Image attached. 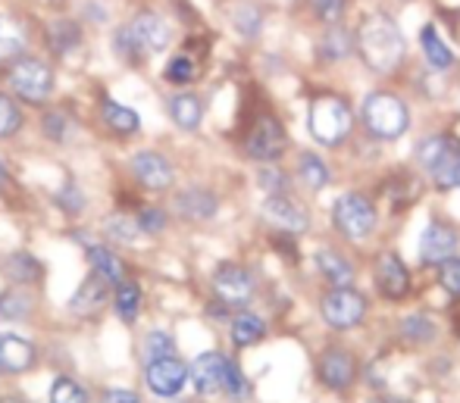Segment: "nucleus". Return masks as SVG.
<instances>
[{
  "instance_id": "de8ad7c7",
  "label": "nucleus",
  "mask_w": 460,
  "mask_h": 403,
  "mask_svg": "<svg viewBox=\"0 0 460 403\" xmlns=\"http://www.w3.org/2000/svg\"><path fill=\"white\" fill-rule=\"evenodd\" d=\"M138 229L145 232V235H157V232L166 229V213L160 210V206H145L138 216Z\"/></svg>"
},
{
  "instance_id": "603ef678",
  "label": "nucleus",
  "mask_w": 460,
  "mask_h": 403,
  "mask_svg": "<svg viewBox=\"0 0 460 403\" xmlns=\"http://www.w3.org/2000/svg\"><path fill=\"white\" fill-rule=\"evenodd\" d=\"M369 403H411V400H404V398H376Z\"/></svg>"
},
{
  "instance_id": "5fc2aeb1",
  "label": "nucleus",
  "mask_w": 460,
  "mask_h": 403,
  "mask_svg": "<svg viewBox=\"0 0 460 403\" xmlns=\"http://www.w3.org/2000/svg\"><path fill=\"white\" fill-rule=\"evenodd\" d=\"M0 403H25V400H19V398H0Z\"/></svg>"
},
{
  "instance_id": "4be33fe9",
  "label": "nucleus",
  "mask_w": 460,
  "mask_h": 403,
  "mask_svg": "<svg viewBox=\"0 0 460 403\" xmlns=\"http://www.w3.org/2000/svg\"><path fill=\"white\" fill-rule=\"evenodd\" d=\"M320 60H326V63H339V60H345L348 54L354 50V35L348 29H341L339 22L335 25H329L326 31H323V38H320Z\"/></svg>"
},
{
  "instance_id": "6ab92c4d",
  "label": "nucleus",
  "mask_w": 460,
  "mask_h": 403,
  "mask_svg": "<svg viewBox=\"0 0 460 403\" xmlns=\"http://www.w3.org/2000/svg\"><path fill=\"white\" fill-rule=\"evenodd\" d=\"M35 366V347L19 335H0V372L19 375Z\"/></svg>"
},
{
  "instance_id": "a19ab883",
  "label": "nucleus",
  "mask_w": 460,
  "mask_h": 403,
  "mask_svg": "<svg viewBox=\"0 0 460 403\" xmlns=\"http://www.w3.org/2000/svg\"><path fill=\"white\" fill-rule=\"evenodd\" d=\"M232 22H235V29L242 31L244 38H257L263 29V13L257 10V6H238Z\"/></svg>"
},
{
  "instance_id": "ea45409f",
  "label": "nucleus",
  "mask_w": 460,
  "mask_h": 403,
  "mask_svg": "<svg viewBox=\"0 0 460 403\" xmlns=\"http://www.w3.org/2000/svg\"><path fill=\"white\" fill-rule=\"evenodd\" d=\"M172 350H176V344H172V337L166 335V331H151V335L145 337V344H141V356H145V363L160 360V356H170Z\"/></svg>"
},
{
  "instance_id": "8fccbe9b",
  "label": "nucleus",
  "mask_w": 460,
  "mask_h": 403,
  "mask_svg": "<svg viewBox=\"0 0 460 403\" xmlns=\"http://www.w3.org/2000/svg\"><path fill=\"white\" fill-rule=\"evenodd\" d=\"M261 181H263V188H267L270 194H288V179H285V172H279V169H261Z\"/></svg>"
},
{
  "instance_id": "f03ea898",
  "label": "nucleus",
  "mask_w": 460,
  "mask_h": 403,
  "mask_svg": "<svg viewBox=\"0 0 460 403\" xmlns=\"http://www.w3.org/2000/svg\"><path fill=\"white\" fill-rule=\"evenodd\" d=\"M354 126V113L341 97L335 94H323L310 103L307 113V132L314 135L316 145L323 147H339L345 145V138L351 135Z\"/></svg>"
},
{
  "instance_id": "ddd939ff",
  "label": "nucleus",
  "mask_w": 460,
  "mask_h": 403,
  "mask_svg": "<svg viewBox=\"0 0 460 403\" xmlns=\"http://www.w3.org/2000/svg\"><path fill=\"white\" fill-rule=\"evenodd\" d=\"M128 29H132L135 41L141 44V50H145V54H160V50H166V48H170V41H172L170 22H166L160 13H151V10L138 13V16L128 22Z\"/></svg>"
},
{
  "instance_id": "4c0bfd02",
  "label": "nucleus",
  "mask_w": 460,
  "mask_h": 403,
  "mask_svg": "<svg viewBox=\"0 0 460 403\" xmlns=\"http://www.w3.org/2000/svg\"><path fill=\"white\" fill-rule=\"evenodd\" d=\"M113 48L126 63H141L147 57L145 50H141V44L135 41V35H132V29H128V25H122V29L113 35Z\"/></svg>"
},
{
  "instance_id": "7c9ffc66",
  "label": "nucleus",
  "mask_w": 460,
  "mask_h": 403,
  "mask_svg": "<svg viewBox=\"0 0 460 403\" xmlns=\"http://www.w3.org/2000/svg\"><path fill=\"white\" fill-rule=\"evenodd\" d=\"M6 276L13 282H38L41 278V263H38L31 253H13L6 259Z\"/></svg>"
},
{
  "instance_id": "37998d69",
  "label": "nucleus",
  "mask_w": 460,
  "mask_h": 403,
  "mask_svg": "<svg viewBox=\"0 0 460 403\" xmlns=\"http://www.w3.org/2000/svg\"><path fill=\"white\" fill-rule=\"evenodd\" d=\"M107 232H110V238H116V241L132 244L141 229H138V219H132V216H110Z\"/></svg>"
},
{
  "instance_id": "7ed1b4c3",
  "label": "nucleus",
  "mask_w": 460,
  "mask_h": 403,
  "mask_svg": "<svg viewBox=\"0 0 460 403\" xmlns=\"http://www.w3.org/2000/svg\"><path fill=\"white\" fill-rule=\"evenodd\" d=\"M360 116H364L367 132L379 141H394L411 128L407 103L401 97L388 94V91H373L360 107Z\"/></svg>"
},
{
  "instance_id": "c9c22d12",
  "label": "nucleus",
  "mask_w": 460,
  "mask_h": 403,
  "mask_svg": "<svg viewBox=\"0 0 460 403\" xmlns=\"http://www.w3.org/2000/svg\"><path fill=\"white\" fill-rule=\"evenodd\" d=\"M22 128V113H19L16 101L0 91V138H13Z\"/></svg>"
},
{
  "instance_id": "864d4df0",
  "label": "nucleus",
  "mask_w": 460,
  "mask_h": 403,
  "mask_svg": "<svg viewBox=\"0 0 460 403\" xmlns=\"http://www.w3.org/2000/svg\"><path fill=\"white\" fill-rule=\"evenodd\" d=\"M6 181H10V175H6V169H4V162H0V188L6 185Z\"/></svg>"
},
{
  "instance_id": "f3484780",
  "label": "nucleus",
  "mask_w": 460,
  "mask_h": 403,
  "mask_svg": "<svg viewBox=\"0 0 460 403\" xmlns=\"http://www.w3.org/2000/svg\"><path fill=\"white\" fill-rule=\"evenodd\" d=\"M176 210L188 223H207V219L217 216L219 200L207 188H185V191L176 194Z\"/></svg>"
},
{
  "instance_id": "2f4dec72",
  "label": "nucleus",
  "mask_w": 460,
  "mask_h": 403,
  "mask_svg": "<svg viewBox=\"0 0 460 403\" xmlns=\"http://www.w3.org/2000/svg\"><path fill=\"white\" fill-rule=\"evenodd\" d=\"M297 169H301V181L310 188V191H323V188L329 185V169L316 153H304Z\"/></svg>"
},
{
  "instance_id": "20e7f679",
  "label": "nucleus",
  "mask_w": 460,
  "mask_h": 403,
  "mask_svg": "<svg viewBox=\"0 0 460 403\" xmlns=\"http://www.w3.org/2000/svg\"><path fill=\"white\" fill-rule=\"evenodd\" d=\"M6 84L25 103H44L54 91V69L38 57L22 54L6 66Z\"/></svg>"
},
{
  "instance_id": "c85d7f7f",
  "label": "nucleus",
  "mask_w": 460,
  "mask_h": 403,
  "mask_svg": "<svg viewBox=\"0 0 460 403\" xmlns=\"http://www.w3.org/2000/svg\"><path fill=\"white\" fill-rule=\"evenodd\" d=\"M263 335H267V322L254 313H238L232 322V341L238 347H254L257 341H263Z\"/></svg>"
},
{
  "instance_id": "5701e85b",
  "label": "nucleus",
  "mask_w": 460,
  "mask_h": 403,
  "mask_svg": "<svg viewBox=\"0 0 460 403\" xmlns=\"http://www.w3.org/2000/svg\"><path fill=\"white\" fill-rule=\"evenodd\" d=\"M48 44L57 57L73 54V50L82 44L79 22H73V19H54V22L48 25Z\"/></svg>"
},
{
  "instance_id": "58836bf2",
  "label": "nucleus",
  "mask_w": 460,
  "mask_h": 403,
  "mask_svg": "<svg viewBox=\"0 0 460 403\" xmlns=\"http://www.w3.org/2000/svg\"><path fill=\"white\" fill-rule=\"evenodd\" d=\"M448 145H451L448 135H432V138H426L423 145L417 147V160H420V166H423V169H432L438 160H442V153L448 151Z\"/></svg>"
},
{
  "instance_id": "09e8293b",
  "label": "nucleus",
  "mask_w": 460,
  "mask_h": 403,
  "mask_svg": "<svg viewBox=\"0 0 460 403\" xmlns=\"http://www.w3.org/2000/svg\"><path fill=\"white\" fill-rule=\"evenodd\" d=\"M69 122H66V113H48V119H44V132H48L50 141H66V132H69Z\"/></svg>"
},
{
  "instance_id": "6e6552de",
  "label": "nucleus",
  "mask_w": 460,
  "mask_h": 403,
  "mask_svg": "<svg viewBox=\"0 0 460 403\" xmlns=\"http://www.w3.org/2000/svg\"><path fill=\"white\" fill-rule=\"evenodd\" d=\"M145 381L157 398H176L188 381V366L176 354L160 356V360H151L145 366Z\"/></svg>"
},
{
  "instance_id": "4468645a",
  "label": "nucleus",
  "mask_w": 460,
  "mask_h": 403,
  "mask_svg": "<svg viewBox=\"0 0 460 403\" xmlns=\"http://www.w3.org/2000/svg\"><path fill=\"white\" fill-rule=\"evenodd\" d=\"M457 244H460V238L451 225L429 223L423 238H420V259H423L426 266H442L445 259H451L457 253Z\"/></svg>"
},
{
  "instance_id": "f257e3e1",
  "label": "nucleus",
  "mask_w": 460,
  "mask_h": 403,
  "mask_svg": "<svg viewBox=\"0 0 460 403\" xmlns=\"http://www.w3.org/2000/svg\"><path fill=\"white\" fill-rule=\"evenodd\" d=\"M354 50L360 54L364 66L376 75H392L404 63L407 44L401 35L398 22L385 13H369L364 22L358 25L354 35Z\"/></svg>"
},
{
  "instance_id": "a211bd4d",
  "label": "nucleus",
  "mask_w": 460,
  "mask_h": 403,
  "mask_svg": "<svg viewBox=\"0 0 460 403\" xmlns=\"http://www.w3.org/2000/svg\"><path fill=\"white\" fill-rule=\"evenodd\" d=\"M110 285H113V282H107L101 272L92 269V276L79 285V291H75L73 301H69V310H73V313H79V316H94L97 310H103V303H107Z\"/></svg>"
},
{
  "instance_id": "9d476101",
  "label": "nucleus",
  "mask_w": 460,
  "mask_h": 403,
  "mask_svg": "<svg viewBox=\"0 0 460 403\" xmlns=\"http://www.w3.org/2000/svg\"><path fill=\"white\" fill-rule=\"evenodd\" d=\"M316 372H320V381L326 388H332V391H345V388H351L354 379H358V360H354L351 350L329 347L326 354L320 356Z\"/></svg>"
},
{
  "instance_id": "f704fd0d",
  "label": "nucleus",
  "mask_w": 460,
  "mask_h": 403,
  "mask_svg": "<svg viewBox=\"0 0 460 403\" xmlns=\"http://www.w3.org/2000/svg\"><path fill=\"white\" fill-rule=\"evenodd\" d=\"M401 335H404V341H411V344H429L432 337H436V325L426 320V316L413 313L401 322Z\"/></svg>"
},
{
  "instance_id": "bb28decb",
  "label": "nucleus",
  "mask_w": 460,
  "mask_h": 403,
  "mask_svg": "<svg viewBox=\"0 0 460 403\" xmlns=\"http://www.w3.org/2000/svg\"><path fill=\"white\" fill-rule=\"evenodd\" d=\"M25 54V31L16 19L0 16V63H13Z\"/></svg>"
},
{
  "instance_id": "79ce46f5",
  "label": "nucleus",
  "mask_w": 460,
  "mask_h": 403,
  "mask_svg": "<svg viewBox=\"0 0 460 403\" xmlns=\"http://www.w3.org/2000/svg\"><path fill=\"white\" fill-rule=\"evenodd\" d=\"M307 4H310V10H314V16L320 19V22L335 25V22H341V16H345L348 0H307Z\"/></svg>"
},
{
  "instance_id": "72a5a7b5",
  "label": "nucleus",
  "mask_w": 460,
  "mask_h": 403,
  "mask_svg": "<svg viewBox=\"0 0 460 403\" xmlns=\"http://www.w3.org/2000/svg\"><path fill=\"white\" fill-rule=\"evenodd\" d=\"M29 310H31V297L22 294V291H4L0 294V320L19 322L29 316Z\"/></svg>"
},
{
  "instance_id": "dca6fc26",
  "label": "nucleus",
  "mask_w": 460,
  "mask_h": 403,
  "mask_svg": "<svg viewBox=\"0 0 460 403\" xmlns=\"http://www.w3.org/2000/svg\"><path fill=\"white\" fill-rule=\"evenodd\" d=\"M226 369H229V360L217 350L210 354H200L191 366V381L198 388V394H219L226 385Z\"/></svg>"
},
{
  "instance_id": "a878e982",
  "label": "nucleus",
  "mask_w": 460,
  "mask_h": 403,
  "mask_svg": "<svg viewBox=\"0 0 460 403\" xmlns=\"http://www.w3.org/2000/svg\"><path fill=\"white\" fill-rule=\"evenodd\" d=\"M429 172H432V179H436V185L442 188V191L460 188V145H457V141H451L448 151L442 153V160H438Z\"/></svg>"
},
{
  "instance_id": "423d86ee",
  "label": "nucleus",
  "mask_w": 460,
  "mask_h": 403,
  "mask_svg": "<svg viewBox=\"0 0 460 403\" xmlns=\"http://www.w3.org/2000/svg\"><path fill=\"white\" fill-rule=\"evenodd\" d=\"M288 147V138H285V128L276 116L263 113L254 119L251 132L244 135V153H248L254 162H276Z\"/></svg>"
},
{
  "instance_id": "473e14b6",
  "label": "nucleus",
  "mask_w": 460,
  "mask_h": 403,
  "mask_svg": "<svg viewBox=\"0 0 460 403\" xmlns=\"http://www.w3.org/2000/svg\"><path fill=\"white\" fill-rule=\"evenodd\" d=\"M48 403H88V391L75 379L60 375V379H54V385H50Z\"/></svg>"
},
{
  "instance_id": "49530a36",
  "label": "nucleus",
  "mask_w": 460,
  "mask_h": 403,
  "mask_svg": "<svg viewBox=\"0 0 460 403\" xmlns=\"http://www.w3.org/2000/svg\"><path fill=\"white\" fill-rule=\"evenodd\" d=\"M54 200L63 206V210L69 213V216H79V213L85 210V197H82V191L73 185V181H69V185H63L60 191H57V197H54Z\"/></svg>"
},
{
  "instance_id": "aec40b11",
  "label": "nucleus",
  "mask_w": 460,
  "mask_h": 403,
  "mask_svg": "<svg viewBox=\"0 0 460 403\" xmlns=\"http://www.w3.org/2000/svg\"><path fill=\"white\" fill-rule=\"evenodd\" d=\"M420 48H423L426 63H429L436 73H448V69L455 66V54H451V48L442 41L436 25H423V31H420Z\"/></svg>"
},
{
  "instance_id": "c03bdc74",
  "label": "nucleus",
  "mask_w": 460,
  "mask_h": 403,
  "mask_svg": "<svg viewBox=\"0 0 460 403\" xmlns=\"http://www.w3.org/2000/svg\"><path fill=\"white\" fill-rule=\"evenodd\" d=\"M223 391L229 394L232 400H244L251 394L248 379H244L242 369H238L235 363H229V369H226V385H223Z\"/></svg>"
},
{
  "instance_id": "0eeeda50",
  "label": "nucleus",
  "mask_w": 460,
  "mask_h": 403,
  "mask_svg": "<svg viewBox=\"0 0 460 403\" xmlns=\"http://www.w3.org/2000/svg\"><path fill=\"white\" fill-rule=\"evenodd\" d=\"M320 310L332 329H354L367 316V297L354 288H332L323 294Z\"/></svg>"
},
{
  "instance_id": "b1692460",
  "label": "nucleus",
  "mask_w": 460,
  "mask_h": 403,
  "mask_svg": "<svg viewBox=\"0 0 460 403\" xmlns=\"http://www.w3.org/2000/svg\"><path fill=\"white\" fill-rule=\"evenodd\" d=\"M316 266L326 276V282H332L335 288H348L354 282V266L339 250H320L316 253Z\"/></svg>"
},
{
  "instance_id": "3c124183",
  "label": "nucleus",
  "mask_w": 460,
  "mask_h": 403,
  "mask_svg": "<svg viewBox=\"0 0 460 403\" xmlns=\"http://www.w3.org/2000/svg\"><path fill=\"white\" fill-rule=\"evenodd\" d=\"M101 403H141V398L135 391H122V388H113V391L103 394Z\"/></svg>"
},
{
  "instance_id": "c756f323",
  "label": "nucleus",
  "mask_w": 460,
  "mask_h": 403,
  "mask_svg": "<svg viewBox=\"0 0 460 403\" xmlns=\"http://www.w3.org/2000/svg\"><path fill=\"white\" fill-rule=\"evenodd\" d=\"M116 313H119V320L122 322H128L132 325L135 320H138V313H141V288L135 282H119L116 285Z\"/></svg>"
},
{
  "instance_id": "393cba45",
  "label": "nucleus",
  "mask_w": 460,
  "mask_h": 403,
  "mask_svg": "<svg viewBox=\"0 0 460 403\" xmlns=\"http://www.w3.org/2000/svg\"><path fill=\"white\" fill-rule=\"evenodd\" d=\"M88 263H92V269L94 272H101L107 282H113V285H119V282H126V266H122V259L116 257L110 247H103V244H92L88 247Z\"/></svg>"
},
{
  "instance_id": "e433bc0d",
  "label": "nucleus",
  "mask_w": 460,
  "mask_h": 403,
  "mask_svg": "<svg viewBox=\"0 0 460 403\" xmlns=\"http://www.w3.org/2000/svg\"><path fill=\"white\" fill-rule=\"evenodd\" d=\"M164 75L172 84H188V82L198 79V63H194V57H188V54H176L170 63H166Z\"/></svg>"
},
{
  "instance_id": "2eb2a0df",
  "label": "nucleus",
  "mask_w": 460,
  "mask_h": 403,
  "mask_svg": "<svg viewBox=\"0 0 460 403\" xmlns=\"http://www.w3.org/2000/svg\"><path fill=\"white\" fill-rule=\"evenodd\" d=\"M132 172L147 191H166L172 185V166L166 157L154 151H141L132 157Z\"/></svg>"
},
{
  "instance_id": "f8f14e48",
  "label": "nucleus",
  "mask_w": 460,
  "mask_h": 403,
  "mask_svg": "<svg viewBox=\"0 0 460 403\" xmlns=\"http://www.w3.org/2000/svg\"><path fill=\"white\" fill-rule=\"evenodd\" d=\"M263 216H267V223H273L276 229L291 232V235H301L310 225L307 210H304L291 194H270V200L263 204Z\"/></svg>"
},
{
  "instance_id": "9b49d317",
  "label": "nucleus",
  "mask_w": 460,
  "mask_h": 403,
  "mask_svg": "<svg viewBox=\"0 0 460 403\" xmlns=\"http://www.w3.org/2000/svg\"><path fill=\"white\" fill-rule=\"evenodd\" d=\"M376 288L388 301H404L411 294V269L398 253H382L376 263Z\"/></svg>"
},
{
  "instance_id": "1a4fd4ad",
  "label": "nucleus",
  "mask_w": 460,
  "mask_h": 403,
  "mask_svg": "<svg viewBox=\"0 0 460 403\" xmlns=\"http://www.w3.org/2000/svg\"><path fill=\"white\" fill-rule=\"evenodd\" d=\"M254 276H251L244 266L238 263H223L213 276V291L219 294V301L229 303V307H238V303H248L254 297Z\"/></svg>"
},
{
  "instance_id": "a18cd8bd",
  "label": "nucleus",
  "mask_w": 460,
  "mask_h": 403,
  "mask_svg": "<svg viewBox=\"0 0 460 403\" xmlns=\"http://www.w3.org/2000/svg\"><path fill=\"white\" fill-rule=\"evenodd\" d=\"M438 282H442V288L448 291V294L460 297V257L457 253L438 266Z\"/></svg>"
},
{
  "instance_id": "412c9836",
  "label": "nucleus",
  "mask_w": 460,
  "mask_h": 403,
  "mask_svg": "<svg viewBox=\"0 0 460 403\" xmlns=\"http://www.w3.org/2000/svg\"><path fill=\"white\" fill-rule=\"evenodd\" d=\"M170 116L179 128L185 132H194L204 119V101L198 94H188V91H179L176 97L170 101Z\"/></svg>"
},
{
  "instance_id": "cd10ccee",
  "label": "nucleus",
  "mask_w": 460,
  "mask_h": 403,
  "mask_svg": "<svg viewBox=\"0 0 460 403\" xmlns=\"http://www.w3.org/2000/svg\"><path fill=\"white\" fill-rule=\"evenodd\" d=\"M103 122L113 128L116 135H135L141 128V116L132 107L116 101H103Z\"/></svg>"
},
{
  "instance_id": "39448f33",
  "label": "nucleus",
  "mask_w": 460,
  "mask_h": 403,
  "mask_svg": "<svg viewBox=\"0 0 460 403\" xmlns=\"http://www.w3.org/2000/svg\"><path fill=\"white\" fill-rule=\"evenodd\" d=\"M332 223L351 241H364L369 232L376 229V206L369 204V197L358 191H348L335 200L332 206Z\"/></svg>"
}]
</instances>
